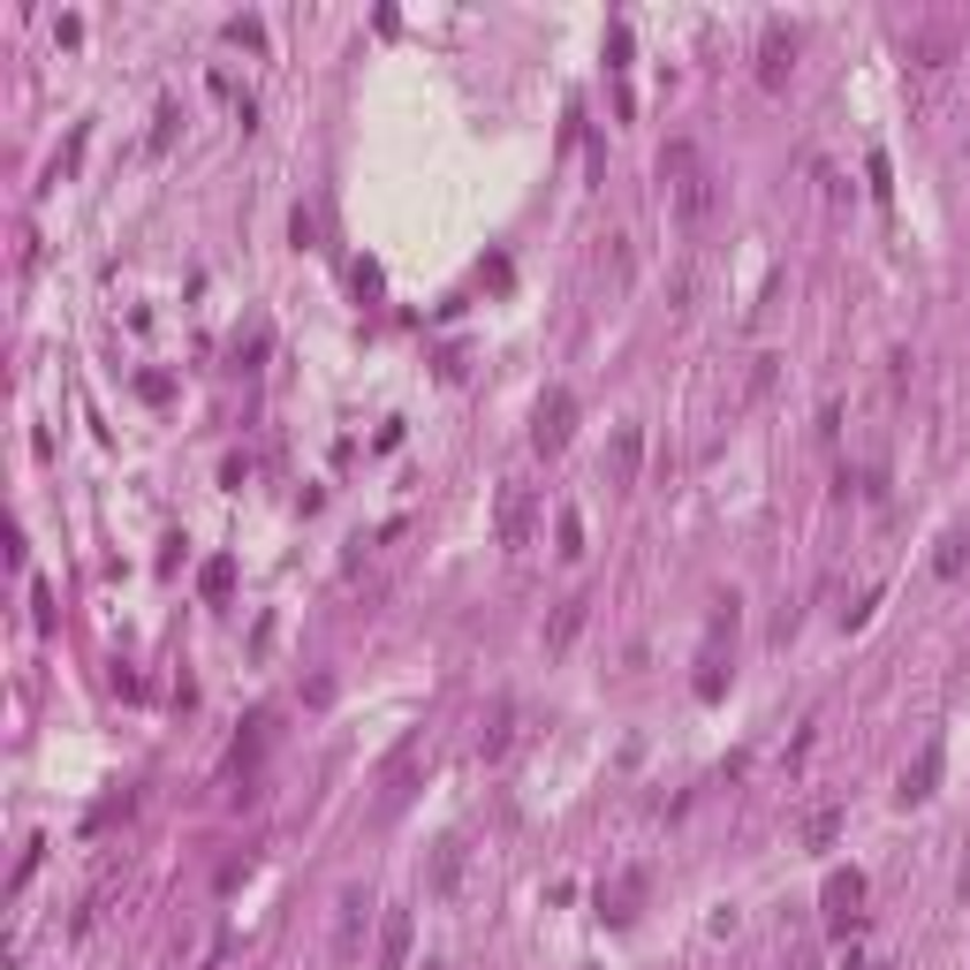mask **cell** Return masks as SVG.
<instances>
[{"label": "cell", "instance_id": "1", "mask_svg": "<svg viewBox=\"0 0 970 970\" xmlns=\"http://www.w3.org/2000/svg\"><path fill=\"white\" fill-rule=\"evenodd\" d=\"M660 190H668V212H676L682 236H698V228L720 212V174L698 160L690 137H668V152H660Z\"/></svg>", "mask_w": 970, "mask_h": 970}, {"label": "cell", "instance_id": "2", "mask_svg": "<svg viewBox=\"0 0 970 970\" xmlns=\"http://www.w3.org/2000/svg\"><path fill=\"white\" fill-rule=\"evenodd\" d=\"M569 432H577V394H569V387H547V394H539V424H531V448H539V456H561Z\"/></svg>", "mask_w": 970, "mask_h": 970}, {"label": "cell", "instance_id": "3", "mask_svg": "<svg viewBox=\"0 0 970 970\" xmlns=\"http://www.w3.org/2000/svg\"><path fill=\"white\" fill-rule=\"evenodd\" d=\"M531 523H539V493L508 478L501 508H493V539H501V547H531Z\"/></svg>", "mask_w": 970, "mask_h": 970}, {"label": "cell", "instance_id": "4", "mask_svg": "<svg viewBox=\"0 0 970 970\" xmlns=\"http://www.w3.org/2000/svg\"><path fill=\"white\" fill-rule=\"evenodd\" d=\"M819 902H827V926L842 932H864V910H857V902H864V872H857V864H849V872H827V894H819Z\"/></svg>", "mask_w": 970, "mask_h": 970}, {"label": "cell", "instance_id": "5", "mask_svg": "<svg viewBox=\"0 0 970 970\" xmlns=\"http://www.w3.org/2000/svg\"><path fill=\"white\" fill-rule=\"evenodd\" d=\"M418 766H424V736H402L394 759H387V773H380V811H402L410 781H418Z\"/></svg>", "mask_w": 970, "mask_h": 970}, {"label": "cell", "instance_id": "6", "mask_svg": "<svg viewBox=\"0 0 970 970\" xmlns=\"http://www.w3.org/2000/svg\"><path fill=\"white\" fill-rule=\"evenodd\" d=\"M789 69H797V31H781V23H773V31L759 39V84L781 91V84H789Z\"/></svg>", "mask_w": 970, "mask_h": 970}, {"label": "cell", "instance_id": "7", "mask_svg": "<svg viewBox=\"0 0 970 970\" xmlns=\"http://www.w3.org/2000/svg\"><path fill=\"white\" fill-rule=\"evenodd\" d=\"M644 887H652V880H644L637 864H630V872H614V880L599 887V918H614V926H630V918H637V902H644Z\"/></svg>", "mask_w": 970, "mask_h": 970}, {"label": "cell", "instance_id": "8", "mask_svg": "<svg viewBox=\"0 0 970 970\" xmlns=\"http://www.w3.org/2000/svg\"><path fill=\"white\" fill-rule=\"evenodd\" d=\"M463 864H470V842H463V834H440V849H432V864H424V887H432V894H456V880H463Z\"/></svg>", "mask_w": 970, "mask_h": 970}, {"label": "cell", "instance_id": "9", "mask_svg": "<svg viewBox=\"0 0 970 970\" xmlns=\"http://www.w3.org/2000/svg\"><path fill=\"white\" fill-rule=\"evenodd\" d=\"M644 463V424H614V448H607V486H637Z\"/></svg>", "mask_w": 970, "mask_h": 970}, {"label": "cell", "instance_id": "10", "mask_svg": "<svg viewBox=\"0 0 970 970\" xmlns=\"http://www.w3.org/2000/svg\"><path fill=\"white\" fill-rule=\"evenodd\" d=\"M940 766H948V751H940V743H926L918 759L902 766V789H894V797H902V803H926L932 789H940Z\"/></svg>", "mask_w": 970, "mask_h": 970}, {"label": "cell", "instance_id": "11", "mask_svg": "<svg viewBox=\"0 0 970 970\" xmlns=\"http://www.w3.org/2000/svg\"><path fill=\"white\" fill-rule=\"evenodd\" d=\"M364 910H372L364 887H349V894H341V918H334V956L341 963H357V948H364Z\"/></svg>", "mask_w": 970, "mask_h": 970}, {"label": "cell", "instance_id": "12", "mask_svg": "<svg viewBox=\"0 0 970 970\" xmlns=\"http://www.w3.org/2000/svg\"><path fill=\"white\" fill-rule=\"evenodd\" d=\"M584 614H591V599H584V591H569V599L553 607V622H547V660H561V652L577 644V630H584Z\"/></svg>", "mask_w": 970, "mask_h": 970}, {"label": "cell", "instance_id": "13", "mask_svg": "<svg viewBox=\"0 0 970 970\" xmlns=\"http://www.w3.org/2000/svg\"><path fill=\"white\" fill-rule=\"evenodd\" d=\"M410 963V910H387L380 918V956H372V970H402Z\"/></svg>", "mask_w": 970, "mask_h": 970}, {"label": "cell", "instance_id": "14", "mask_svg": "<svg viewBox=\"0 0 970 970\" xmlns=\"http://www.w3.org/2000/svg\"><path fill=\"white\" fill-rule=\"evenodd\" d=\"M508 743H516V698H501V706L486 713V728H478V751H486V759H501Z\"/></svg>", "mask_w": 970, "mask_h": 970}, {"label": "cell", "instance_id": "15", "mask_svg": "<svg viewBox=\"0 0 970 970\" xmlns=\"http://www.w3.org/2000/svg\"><path fill=\"white\" fill-rule=\"evenodd\" d=\"M198 591H206V599H228V591H236V561H228V553H212L206 569H198Z\"/></svg>", "mask_w": 970, "mask_h": 970}, {"label": "cell", "instance_id": "16", "mask_svg": "<svg viewBox=\"0 0 970 970\" xmlns=\"http://www.w3.org/2000/svg\"><path fill=\"white\" fill-rule=\"evenodd\" d=\"M266 743H273V713H258V720H251V736L236 743V766H258V759H266Z\"/></svg>", "mask_w": 970, "mask_h": 970}, {"label": "cell", "instance_id": "17", "mask_svg": "<svg viewBox=\"0 0 970 970\" xmlns=\"http://www.w3.org/2000/svg\"><path fill=\"white\" fill-rule=\"evenodd\" d=\"M963 561H970V539H963V531H948L940 553H932V569H940V577H963Z\"/></svg>", "mask_w": 970, "mask_h": 970}, {"label": "cell", "instance_id": "18", "mask_svg": "<svg viewBox=\"0 0 970 970\" xmlns=\"http://www.w3.org/2000/svg\"><path fill=\"white\" fill-rule=\"evenodd\" d=\"M834 834H842V811H834V803L803 819V842H811V849H827V842H834Z\"/></svg>", "mask_w": 970, "mask_h": 970}, {"label": "cell", "instance_id": "19", "mask_svg": "<svg viewBox=\"0 0 970 970\" xmlns=\"http://www.w3.org/2000/svg\"><path fill=\"white\" fill-rule=\"evenodd\" d=\"M553 531H561V553H569V561L584 553V516H577V508H561V523H553Z\"/></svg>", "mask_w": 970, "mask_h": 970}, {"label": "cell", "instance_id": "20", "mask_svg": "<svg viewBox=\"0 0 970 970\" xmlns=\"http://www.w3.org/2000/svg\"><path fill=\"white\" fill-rule=\"evenodd\" d=\"M228 39H236V46H251V53H258V46H266V23H258V16H236V23H228Z\"/></svg>", "mask_w": 970, "mask_h": 970}, {"label": "cell", "instance_id": "21", "mask_svg": "<svg viewBox=\"0 0 970 970\" xmlns=\"http://www.w3.org/2000/svg\"><path fill=\"white\" fill-rule=\"evenodd\" d=\"M289 236H296V251H311V243H319V212H303V206H296Z\"/></svg>", "mask_w": 970, "mask_h": 970}, {"label": "cell", "instance_id": "22", "mask_svg": "<svg viewBox=\"0 0 970 970\" xmlns=\"http://www.w3.org/2000/svg\"><path fill=\"white\" fill-rule=\"evenodd\" d=\"M174 122H182V114H174V107H160V122H152V152H168V144H174Z\"/></svg>", "mask_w": 970, "mask_h": 970}, {"label": "cell", "instance_id": "23", "mask_svg": "<svg viewBox=\"0 0 970 970\" xmlns=\"http://www.w3.org/2000/svg\"><path fill=\"white\" fill-rule=\"evenodd\" d=\"M842 970H894V963H887V956H849Z\"/></svg>", "mask_w": 970, "mask_h": 970}]
</instances>
